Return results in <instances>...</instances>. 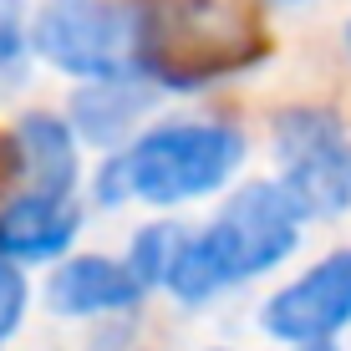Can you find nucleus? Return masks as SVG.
Returning <instances> with one entry per match:
<instances>
[{
  "label": "nucleus",
  "instance_id": "nucleus-1",
  "mask_svg": "<svg viewBox=\"0 0 351 351\" xmlns=\"http://www.w3.org/2000/svg\"><path fill=\"white\" fill-rule=\"evenodd\" d=\"M306 224L311 219L295 209V199L275 178H250V184L224 193L204 229H189L163 290L178 306L199 311L219 300L224 290H239L260 275L280 270L300 250Z\"/></svg>",
  "mask_w": 351,
  "mask_h": 351
},
{
  "label": "nucleus",
  "instance_id": "nucleus-2",
  "mask_svg": "<svg viewBox=\"0 0 351 351\" xmlns=\"http://www.w3.org/2000/svg\"><path fill=\"white\" fill-rule=\"evenodd\" d=\"M250 158L245 132L224 117H173L143 128L128 148L107 153L92 178L102 209L148 204V209H184L214 199L239 178Z\"/></svg>",
  "mask_w": 351,
  "mask_h": 351
},
{
  "label": "nucleus",
  "instance_id": "nucleus-3",
  "mask_svg": "<svg viewBox=\"0 0 351 351\" xmlns=\"http://www.w3.org/2000/svg\"><path fill=\"white\" fill-rule=\"evenodd\" d=\"M265 56V31L234 0H138V71L158 92H199Z\"/></svg>",
  "mask_w": 351,
  "mask_h": 351
},
{
  "label": "nucleus",
  "instance_id": "nucleus-4",
  "mask_svg": "<svg viewBox=\"0 0 351 351\" xmlns=\"http://www.w3.org/2000/svg\"><path fill=\"white\" fill-rule=\"evenodd\" d=\"M31 51L51 71L77 77V87L132 77L138 71V0H41L31 16Z\"/></svg>",
  "mask_w": 351,
  "mask_h": 351
},
{
  "label": "nucleus",
  "instance_id": "nucleus-5",
  "mask_svg": "<svg viewBox=\"0 0 351 351\" xmlns=\"http://www.w3.org/2000/svg\"><path fill=\"white\" fill-rule=\"evenodd\" d=\"M275 184L306 219H341L351 209V132L331 107H285L270 123Z\"/></svg>",
  "mask_w": 351,
  "mask_h": 351
},
{
  "label": "nucleus",
  "instance_id": "nucleus-6",
  "mask_svg": "<svg viewBox=\"0 0 351 351\" xmlns=\"http://www.w3.org/2000/svg\"><path fill=\"white\" fill-rule=\"evenodd\" d=\"M260 331L290 351L331 346L351 331V245L321 255L260 306Z\"/></svg>",
  "mask_w": 351,
  "mask_h": 351
},
{
  "label": "nucleus",
  "instance_id": "nucleus-7",
  "mask_svg": "<svg viewBox=\"0 0 351 351\" xmlns=\"http://www.w3.org/2000/svg\"><path fill=\"white\" fill-rule=\"evenodd\" d=\"M82 234V204L77 193H16L0 204V260L26 265L66 260L71 239Z\"/></svg>",
  "mask_w": 351,
  "mask_h": 351
},
{
  "label": "nucleus",
  "instance_id": "nucleus-8",
  "mask_svg": "<svg viewBox=\"0 0 351 351\" xmlns=\"http://www.w3.org/2000/svg\"><path fill=\"white\" fill-rule=\"evenodd\" d=\"M143 290L132 270L112 255H71L56 260L46 280V306L62 321H97V316H128L143 306Z\"/></svg>",
  "mask_w": 351,
  "mask_h": 351
},
{
  "label": "nucleus",
  "instance_id": "nucleus-9",
  "mask_svg": "<svg viewBox=\"0 0 351 351\" xmlns=\"http://www.w3.org/2000/svg\"><path fill=\"white\" fill-rule=\"evenodd\" d=\"M153 102H158V87L138 71L132 77H107V82H82L66 102V123L82 143L117 153L143 132V117L153 112Z\"/></svg>",
  "mask_w": 351,
  "mask_h": 351
},
{
  "label": "nucleus",
  "instance_id": "nucleus-10",
  "mask_svg": "<svg viewBox=\"0 0 351 351\" xmlns=\"http://www.w3.org/2000/svg\"><path fill=\"white\" fill-rule=\"evenodd\" d=\"M10 168L31 193H77L82 184V138L56 112H26L10 128Z\"/></svg>",
  "mask_w": 351,
  "mask_h": 351
},
{
  "label": "nucleus",
  "instance_id": "nucleus-11",
  "mask_svg": "<svg viewBox=\"0 0 351 351\" xmlns=\"http://www.w3.org/2000/svg\"><path fill=\"white\" fill-rule=\"evenodd\" d=\"M184 239H189V229L173 224V219H153V224H143L138 234H132L123 265L132 270V280L148 290V295L168 285V275H173V260H178V250H184Z\"/></svg>",
  "mask_w": 351,
  "mask_h": 351
},
{
  "label": "nucleus",
  "instance_id": "nucleus-12",
  "mask_svg": "<svg viewBox=\"0 0 351 351\" xmlns=\"http://www.w3.org/2000/svg\"><path fill=\"white\" fill-rule=\"evenodd\" d=\"M31 10L26 0H0V97L31 77Z\"/></svg>",
  "mask_w": 351,
  "mask_h": 351
},
{
  "label": "nucleus",
  "instance_id": "nucleus-13",
  "mask_svg": "<svg viewBox=\"0 0 351 351\" xmlns=\"http://www.w3.org/2000/svg\"><path fill=\"white\" fill-rule=\"evenodd\" d=\"M26 306H31V285H26V275H21L16 265L0 260V346H5L10 336L21 331V321H26Z\"/></svg>",
  "mask_w": 351,
  "mask_h": 351
},
{
  "label": "nucleus",
  "instance_id": "nucleus-14",
  "mask_svg": "<svg viewBox=\"0 0 351 351\" xmlns=\"http://www.w3.org/2000/svg\"><path fill=\"white\" fill-rule=\"evenodd\" d=\"M265 5H275V10H290V5H306V0H265Z\"/></svg>",
  "mask_w": 351,
  "mask_h": 351
},
{
  "label": "nucleus",
  "instance_id": "nucleus-15",
  "mask_svg": "<svg viewBox=\"0 0 351 351\" xmlns=\"http://www.w3.org/2000/svg\"><path fill=\"white\" fill-rule=\"evenodd\" d=\"M300 351H336V341H331V346H300Z\"/></svg>",
  "mask_w": 351,
  "mask_h": 351
},
{
  "label": "nucleus",
  "instance_id": "nucleus-16",
  "mask_svg": "<svg viewBox=\"0 0 351 351\" xmlns=\"http://www.w3.org/2000/svg\"><path fill=\"white\" fill-rule=\"evenodd\" d=\"M214 351H229V346H214Z\"/></svg>",
  "mask_w": 351,
  "mask_h": 351
},
{
  "label": "nucleus",
  "instance_id": "nucleus-17",
  "mask_svg": "<svg viewBox=\"0 0 351 351\" xmlns=\"http://www.w3.org/2000/svg\"><path fill=\"white\" fill-rule=\"evenodd\" d=\"M346 36H351V26H346Z\"/></svg>",
  "mask_w": 351,
  "mask_h": 351
}]
</instances>
